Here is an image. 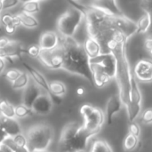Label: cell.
<instances>
[{
  "mask_svg": "<svg viewBox=\"0 0 152 152\" xmlns=\"http://www.w3.org/2000/svg\"><path fill=\"white\" fill-rule=\"evenodd\" d=\"M144 47L152 57V36H148L144 40Z\"/></svg>",
  "mask_w": 152,
  "mask_h": 152,
  "instance_id": "obj_39",
  "label": "cell"
},
{
  "mask_svg": "<svg viewBox=\"0 0 152 152\" xmlns=\"http://www.w3.org/2000/svg\"><path fill=\"white\" fill-rule=\"evenodd\" d=\"M59 47L63 59L61 69L78 75L86 79L91 85H94L89 58L85 53L83 45L77 43L73 37H61Z\"/></svg>",
  "mask_w": 152,
  "mask_h": 152,
  "instance_id": "obj_2",
  "label": "cell"
},
{
  "mask_svg": "<svg viewBox=\"0 0 152 152\" xmlns=\"http://www.w3.org/2000/svg\"><path fill=\"white\" fill-rule=\"evenodd\" d=\"M25 136L29 152L45 151L53 142V129L48 124H37L30 126Z\"/></svg>",
  "mask_w": 152,
  "mask_h": 152,
  "instance_id": "obj_4",
  "label": "cell"
},
{
  "mask_svg": "<svg viewBox=\"0 0 152 152\" xmlns=\"http://www.w3.org/2000/svg\"><path fill=\"white\" fill-rule=\"evenodd\" d=\"M60 45V37L54 31L44 32L40 38L38 45L42 51H53L55 50Z\"/></svg>",
  "mask_w": 152,
  "mask_h": 152,
  "instance_id": "obj_15",
  "label": "cell"
},
{
  "mask_svg": "<svg viewBox=\"0 0 152 152\" xmlns=\"http://www.w3.org/2000/svg\"><path fill=\"white\" fill-rule=\"evenodd\" d=\"M29 76L27 72H22L21 75L17 78L13 83H12V88L13 90H21L25 89L29 82Z\"/></svg>",
  "mask_w": 152,
  "mask_h": 152,
  "instance_id": "obj_29",
  "label": "cell"
},
{
  "mask_svg": "<svg viewBox=\"0 0 152 152\" xmlns=\"http://www.w3.org/2000/svg\"><path fill=\"white\" fill-rule=\"evenodd\" d=\"M39 152H49V151H39Z\"/></svg>",
  "mask_w": 152,
  "mask_h": 152,
  "instance_id": "obj_50",
  "label": "cell"
},
{
  "mask_svg": "<svg viewBox=\"0 0 152 152\" xmlns=\"http://www.w3.org/2000/svg\"><path fill=\"white\" fill-rule=\"evenodd\" d=\"M41 63H43L45 67L52 69H61L63 59L60 47L58 46L55 50L53 51H42L37 58Z\"/></svg>",
  "mask_w": 152,
  "mask_h": 152,
  "instance_id": "obj_9",
  "label": "cell"
},
{
  "mask_svg": "<svg viewBox=\"0 0 152 152\" xmlns=\"http://www.w3.org/2000/svg\"><path fill=\"white\" fill-rule=\"evenodd\" d=\"M16 15L20 19V25L24 26L25 28H37L39 26V22H38L37 19H36L33 15L25 13L23 12H19Z\"/></svg>",
  "mask_w": 152,
  "mask_h": 152,
  "instance_id": "obj_24",
  "label": "cell"
},
{
  "mask_svg": "<svg viewBox=\"0 0 152 152\" xmlns=\"http://www.w3.org/2000/svg\"><path fill=\"white\" fill-rule=\"evenodd\" d=\"M3 144H4V146L8 147L10 150H12L13 152L17 150V148H18V147L15 145V143H14V142H13L12 137H9V136L4 140V142H3Z\"/></svg>",
  "mask_w": 152,
  "mask_h": 152,
  "instance_id": "obj_38",
  "label": "cell"
},
{
  "mask_svg": "<svg viewBox=\"0 0 152 152\" xmlns=\"http://www.w3.org/2000/svg\"><path fill=\"white\" fill-rule=\"evenodd\" d=\"M53 102L52 101V98L46 93L43 92L35 101L31 109L35 114L45 116L51 112L53 109Z\"/></svg>",
  "mask_w": 152,
  "mask_h": 152,
  "instance_id": "obj_12",
  "label": "cell"
},
{
  "mask_svg": "<svg viewBox=\"0 0 152 152\" xmlns=\"http://www.w3.org/2000/svg\"><path fill=\"white\" fill-rule=\"evenodd\" d=\"M21 61V64L22 66L27 69L28 74L30 76L31 79L45 92L51 98H52V94L50 93V89H49V83L47 82V80L45 79V77L35 68H33L32 66H30L29 64H28L27 62H25L24 61Z\"/></svg>",
  "mask_w": 152,
  "mask_h": 152,
  "instance_id": "obj_14",
  "label": "cell"
},
{
  "mask_svg": "<svg viewBox=\"0 0 152 152\" xmlns=\"http://www.w3.org/2000/svg\"><path fill=\"white\" fill-rule=\"evenodd\" d=\"M134 76L137 82H152V60L142 59L136 62L134 68Z\"/></svg>",
  "mask_w": 152,
  "mask_h": 152,
  "instance_id": "obj_10",
  "label": "cell"
},
{
  "mask_svg": "<svg viewBox=\"0 0 152 152\" xmlns=\"http://www.w3.org/2000/svg\"><path fill=\"white\" fill-rule=\"evenodd\" d=\"M141 121L145 125L152 124V108L145 110L141 115Z\"/></svg>",
  "mask_w": 152,
  "mask_h": 152,
  "instance_id": "obj_33",
  "label": "cell"
},
{
  "mask_svg": "<svg viewBox=\"0 0 152 152\" xmlns=\"http://www.w3.org/2000/svg\"><path fill=\"white\" fill-rule=\"evenodd\" d=\"M4 68H5V61L4 59L0 58V73H2L4 71Z\"/></svg>",
  "mask_w": 152,
  "mask_h": 152,
  "instance_id": "obj_44",
  "label": "cell"
},
{
  "mask_svg": "<svg viewBox=\"0 0 152 152\" xmlns=\"http://www.w3.org/2000/svg\"><path fill=\"white\" fill-rule=\"evenodd\" d=\"M122 106H123V103L121 102V99L118 94H114L109 98L107 104H106V113H105L107 122L109 125L112 123L113 117L121 110Z\"/></svg>",
  "mask_w": 152,
  "mask_h": 152,
  "instance_id": "obj_17",
  "label": "cell"
},
{
  "mask_svg": "<svg viewBox=\"0 0 152 152\" xmlns=\"http://www.w3.org/2000/svg\"><path fill=\"white\" fill-rule=\"evenodd\" d=\"M49 89H50V93L52 94V101L53 102L59 104L61 102V98L63 95L66 94L67 89H66V86L64 83L61 82V81H51L49 83Z\"/></svg>",
  "mask_w": 152,
  "mask_h": 152,
  "instance_id": "obj_21",
  "label": "cell"
},
{
  "mask_svg": "<svg viewBox=\"0 0 152 152\" xmlns=\"http://www.w3.org/2000/svg\"><path fill=\"white\" fill-rule=\"evenodd\" d=\"M86 94V90H85V88L84 87H78L77 89V95H79V96H82V95H84Z\"/></svg>",
  "mask_w": 152,
  "mask_h": 152,
  "instance_id": "obj_43",
  "label": "cell"
},
{
  "mask_svg": "<svg viewBox=\"0 0 152 152\" xmlns=\"http://www.w3.org/2000/svg\"><path fill=\"white\" fill-rule=\"evenodd\" d=\"M41 53V49L38 45H32L28 48V54L34 58H38Z\"/></svg>",
  "mask_w": 152,
  "mask_h": 152,
  "instance_id": "obj_35",
  "label": "cell"
},
{
  "mask_svg": "<svg viewBox=\"0 0 152 152\" xmlns=\"http://www.w3.org/2000/svg\"><path fill=\"white\" fill-rule=\"evenodd\" d=\"M12 139H13V142H14L15 145L18 148L27 147V139H26V136L24 134H17L14 137H12Z\"/></svg>",
  "mask_w": 152,
  "mask_h": 152,
  "instance_id": "obj_34",
  "label": "cell"
},
{
  "mask_svg": "<svg viewBox=\"0 0 152 152\" xmlns=\"http://www.w3.org/2000/svg\"><path fill=\"white\" fill-rule=\"evenodd\" d=\"M8 137V135L5 134V132L3 130L2 127H0V145L3 144V142H4V140Z\"/></svg>",
  "mask_w": 152,
  "mask_h": 152,
  "instance_id": "obj_42",
  "label": "cell"
},
{
  "mask_svg": "<svg viewBox=\"0 0 152 152\" xmlns=\"http://www.w3.org/2000/svg\"><path fill=\"white\" fill-rule=\"evenodd\" d=\"M3 12V4H2V1L0 0V13Z\"/></svg>",
  "mask_w": 152,
  "mask_h": 152,
  "instance_id": "obj_47",
  "label": "cell"
},
{
  "mask_svg": "<svg viewBox=\"0 0 152 152\" xmlns=\"http://www.w3.org/2000/svg\"><path fill=\"white\" fill-rule=\"evenodd\" d=\"M22 12L28 14H35L40 11V2L39 1H26L22 3Z\"/></svg>",
  "mask_w": 152,
  "mask_h": 152,
  "instance_id": "obj_26",
  "label": "cell"
},
{
  "mask_svg": "<svg viewBox=\"0 0 152 152\" xmlns=\"http://www.w3.org/2000/svg\"><path fill=\"white\" fill-rule=\"evenodd\" d=\"M90 152H113V151L105 140L98 139L94 142Z\"/></svg>",
  "mask_w": 152,
  "mask_h": 152,
  "instance_id": "obj_28",
  "label": "cell"
},
{
  "mask_svg": "<svg viewBox=\"0 0 152 152\" xmlns=\"http://www.w3.org/2000/svg\"><path fill=\"white\" fill-rule=\"evenodd\" d=\"M140 139L128 134L124 142H123V148L126 151H134L139 145Z\"/></svg>",
  "mask_w": 152,
  "mask_h": 152,
  "instance_id": "obj_27",
  "label": "cell"
},
{
  "mask_svg": "<svg viewBox=\"0 0 152 152\" xmlns=\"http://www.w3.org/2000/svg\"><path fill=\"white\" fill-rule=\"evenodd\" d=\"M151 36H152V35H151Z\"/></svg>",
  "mask_w": 152,
  "mask_h": 152,
  "instance_id": "obj_52",
  "label": "cell"
},
{
  "mask_svg": "<svg viewBox=\"0 0 152 152\" xmlns=\"http://www.w3.org/2000/svg\"><path fill=\"white\" fill-rule=\"evenodd\" d=\"M13 18L14 15H12L10 13H4V14H1V23L5 26L12 24L13 21Z\"/></svg>",
  "mask_w": 152,
  "mask_h": 152,
  "instance_id": "obj_36",
  "label": "cell"
},
{
  "mask_svg": "<svg viewBox=\"0 0 152 152\" xmlns=\"http://www.w3.org/2000/svg\"><path fill=\"white\" fill-rule=\"evenodd\" d=\"M1 127L9 137L21 134V127L15 118H7L1 116Z\"/></svg>",
  "mask_w": 152,
  "mask_h": 152,
  "instance_id": "obj_20",
  "label": "cell"
},
{
  "mask_svg": "<svg viewBox=\"0 0 152 152\" xmlns=\"http://www.w3.org/2000/svg\"><path fill=\"white\" fill-rule=\"evenodd\" d=\"M83 48L85 50L86 54L89 58V60L94 59L102 53V49L99 42L90 37H88L84 42Z\"/></svg>",
  "mask_w": 152,
  "mask_h": 152,
  "instance_id": "obj_19",
  "label": "cell"
},
{
  "mask_svg": "<svg viewBox=\"0 0 152 152\" xmlns=\"http://www.w3.org/2000/svg\"><path fill=\"white\" fill-rule=\"evenodd\" d=\"M94 135H96V134L85 130L83 128V126H81L78 133L72 140H70L69 142H67L65 144H61V145L58 146L59 151L78 152L81 151H86V148L87 146V142H88L89 139Z\"/></svg>",
  "mask_w": 152,
  "mask_h": 152,
  "instance_id": "obj_7",
  "label": "cell"
},
{
  "mask_svg": "<svg viewBox=\"0 0 152 152\" xmlns=\"http://www.w3.org/2000/svg\"><path fill=\"white\" fill-rule=\"evenodd\" d=\"M112 54L117 60V71L116 79L118 86V94L120 96L123 105L126 106V110L131 105V86L133 73L130 69V65L126 57V46L117 49Z\"/></svg>",
  "mask_w": 152,
  "mask_h": 152,
  "instance_id": "obj_3",
  "label": "cell"
},
{
  "mask_svg": "<svg viewBox=\"0 0 152 152\" xmlns=\"http://www.w3.org/2000/svg\"><path fill=\"white\" fill-rule=\"evenodd\" d=\"M128 132H129L128 134H132V135H134V136H135L137 138H140L141 133H142L140 125L135 121L130 122L129 125H128Z\"/></svg>",
  "mask_w": 152,
  "mask_h": 152,
  "instance_id": "obj_32",
  "label": "cell"
},
{
  "mask_svg": "<svg viewBox=\"0 0 152 152\" xmlns=\"http://www.w3.org/2000/svg\"><path fill=\"white\" fill-rule=\"evenodd\" d=\"M34 115L35 113L33 112L32 109L26 107L22 103L15 106V118H24L27 117H32Z\"/></svg>",
  "mask_w": 152,
  "mask_h": 152,
  "instance_id": "obj_30",
  "label": "cell"
},
{
  "mask_svg": "<svg viewBox=\"0 0 152 152\" xmlns=\"http://www.w3.org/2000/svg\"><path fill=\"white\" fill-rule=\"evenodd\" d=\"M88 4L113 16H119L124 14L116 1H94L89 3Z\"/></svg>",
  "mask_w": 152,
  "mask_h": 152,
  "instance_id": "obj_16",
  "label": "cell"
},
{
  "mask_svg": "<svg viewBox=\"0 0 152 152\" xmlns=\"http://www.w3.org/2000/svg\"><path fill=\"white\" fill-rule=\"evenodd\" d=\"M19 3H20V1H18V0H4V1H2L3 11L12 8V7L16 6Z\"/></svg>",
  "mask_w": 152,
  "mask_h": 152,
  "instance_id": "obj_37",
  "label": "cell"
},
{
  "mask_svg": "<svg viewBox=\"0 0 152 152\" xmlns=\"http://www.w3.org/2000/svg\"><path fill=\"white\" fill-rule=\"evenodd\" d=\"M70 4L83 12L88 37L99 42L102 49V53H107L111 44H126L128 38L119 30L118 26V16L108 14L99 9L92 7L88 4L79 2H70Z\"/></svg>",
  "mask_w": 152,
  "mask_h": 152,
  "instance_id": "obj_1",
  "label": "cell"
},
{
  "mask_svg": "<svg viewBox=\"0 0 152 152\" xmlns=\"http://www.w3.org/2000/svg\"><path fill=\"white\" fill-rule=\"evenodd\" d=\"M0 114L4 118H15V107L7 100L0 101Z\"/></svg>",
  "mask_w": 152,
  "mask_h": 152,
  "instance_id": "obj_25",
  "label": "cell"
},
{
  "mask_svg": "<svg viewBox=\"0 0 152 152\" xmlns=\"http://www.w3.org/2000/svg\"><path fill=\"white\" fill-rule=\"evenodd\" d=\"M0 127H1V115H0Z\"/></svg>",
  "mask_w": 152,
  "mask_h": 152,
  "instance_id": "obj_48",
  "label": "cell"
},
{
  "mask_svg": "<svg viewBox=\"0 0 152 152\" xmlns=\"http://www.w3.org/2000/svg\"><path fill=\"white\" fill-rule=\"evenodd\" d=\"M0 74H1V73H0Z\"/></svg>",
  "mask_w": 152,
  "mask_h": 152,
  "instance_id": "obj_51",
  "label": "cell"
},
{
  "mask_svg": "<svg viewBox=\"0 0 152 152\" xmlns=\"http://www.w3.org/2000/svg\"><path fill=\"white\" fill-rule=\"evenodd\" d=\"M80 114L84 118L83 128L94 134H99L105 122L103 111L91 104H84L80 108Z\"/></svg>",
  "mask_w": 152,
  "mask_h": 152,
  "instance_id": "obj_6",
  "label": "cell"
},
{
  "mask_svg": "<svg viewBox=\"0 0 152 152\" xmlns=\"http://www.w3.org/2000/svg\"><path fill=\"white\" fill-rule=\"evenodd\" d=\"M0 152H13L12 150H10L8 147L4 146V144L0 145Z\"/></svg>",
  "mask_w": 152,
  "mask_h": 152,
  "instance_id": "obj_45",
  "label": "cell"
},
{
  "mask_svg": "<svg viewBox=\"0 0 152 152\" xmlns=\"http://www.w3.org/2000/svg\"><path fill=\"white\" fill-rule=\"evenodd\" d=\"M90 67H91V70H92L94 85L96 87L102 88V87L107 86L111 81L112 78L110 77H109L106 73H104L102 70H101L98 67H96L95 65H92V64H90Z\"/></svg>",
  "mask_w": 152,
  "mask_h": 152,
  "instance_id": "obj_22",
  "label": "cell"
},
{
  "mask_svg": "<svg viewBox=\"0 0 152 152\" xmlns=\"http://www.w3.org/2000/svg\"><path fill=\"white\" fill-rule=\"evenodd\" d=\"M136 25H137V34L146 33L151 28L152 25L151 14L147 12H144L143 14L137 20Z\"/></svg>",
  "mask_w": 152,
  "mask_h": 152,
  "instance_id": "obj_23",
  "label": "cell"
},
{
  "mask_svg": "<svg viewBox=\"0 0 152 152\" xmlns=\"http://www.w3.org/2000/svg\"><path fill=\"white\" fill-rule=\"evenodd\" d=\"M21 73L22 72L18 69H11L6 71L4 77L8 81H10L11 83H13L17 78H19V77L21 75Z\"/></svg>",
  "mask_w": 152,
  "mask_h": 152,
  "instance_id": "obj_31",
  "label": "cell"
},
{
  "mask_svg": "<svg viewBox=\"0 0 152 152\" xmlns=\"http://www.w3.org/2000/svg\"><path fill=\"white\" fill-rule=\"evenodd\" d=\"M14 152H29V151L28 150L27 147H24V148H17V150Z\"/></svg>",
  "mask_w": 152,
  "mask_h": 152,
  "instance_id": "obj_46",
  "label": "cell"
},
{
  "mask_svg": "<svg viewBox=\"0 0 152 152\" xmlns=\"http://www.w3.org/2000/svg\"><path fill=\"white\" fill-rule=\"evenodd\" d=\"M44 91L32 80L29 79L28 85L23 91L22 94V104L25 105L28 108L32 107L35 101L37 99V97L43 93Z\"/></svg>",
  "mask_w": 152,
  "mask_h": 152,
  "instance_id": "obj_13",
  "label": "cell"
},
{
  "mask_svg": "<svg viewBox=\"0 0 152 152\" xmlns=\"http://www.w3.org/2000/svg\"><path fill=\"white\" fill-rule=\"evenodd\" d=\"M4 28H5V31H6V33H7V34L12 35V34H13V33L15 32V30H16L17 27H15V26H14V25H12V24H10V25L5 26V27H4Z\"/></svg>",
  "mask_w": 152,
  "mask_h": 152,
  "instance_id": "obj_41",
  "label": "cell"
},
{
  "mask_svg": "<svg viewBox=\"0 0 152 152\" xmlns=\"http://www.w3.org/2000/svg\"><path fill=\"white\" fill-rule=\"evenodd\" d=\"M11 39L7 38V37H1L0 38V49H4V47H6L8 45V44L10 43Z\"/></svg>",
  "mask_w": 152,
  "mask_h": 152,
  "instance_id": "obj_40",
  "label": "cell"
},
{
  "mask_svg": "<svg viewBox=\"0 0 152 152\" xmlns=\"http://www.w3.org/2000/svg\"><path fill=\"white\" fill-rule=\"evenodd\" d=\"M23 53H28V48H25L24 45L16 40H11L6 47L0 49V58L6 59L12 62L11 58L18 57L21 60V55Z\"/></svg>",
  "mask_w": 152,
  "mask_h": 152,
  "instance_id": "obj_11",
  "label": "cell"
},
{
  "mask_svg": "<svg viewBox=\"0 0 152 152\" xmlns=\"http://www.w3.org/2000/svg\"><path fill=\"white\" fill-rule=\"evenodd\" d=\"M90 64L95 65L104 73H106L111 78L116 77L117 71V60L116 57L111 53H102L94 59L89 60Z\"/></svg>",
  "mask_w": 152,
  "mask_h": 152,
  "instance_id": "obj_8",
  "label": "cell"
},
{
  "mask_svg": "<svg viewBox=\"0 0 152 152\" xmlns=\"http://www.w3.org/2000/svg\"><path fill=\"white\" fill-rule=\"evenodd\" d=\"M0 23H1V14H0Z\"/></svg>",
  "mask_w": 152,
  "mask_h": 152,
  "instance_id": "obj_49",
  "label": "cell"
},
{
  "mask_svg": "<svg viewBox=\"0 0 152 152\" xmlns=\"http://www.w3.org/2000/svg\"><path fill=\"white\" fill-rule=\"evenodd\" d=\"M81 126H82L81 125L76 122H71L67 124L61 130L60 140H59V145L65 144L69 142L70 140H72L77 135Z\"/></svg>",
  "mask_w": 152,
  "mask_h": 152,
  "instance_id": "obj_18",
  "label": "cell"
},
{
  "mask_svg": "<svg viewBox=\"0 0 152 152\" xmlns=\"http://www.w3.org/2000/svg\"><path fill=\"white\" fill-rule=\"evenodd\" d=\"M85 15L78 8L72 6L62 13L57 21V28L61 37H73Z\"/></svg>",
  "mask_w": 152,
  "mask_h": 152,
  "instance_id": "obj_5",
  "label": "cell"
}]
</instances>
